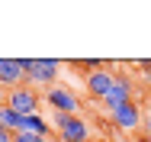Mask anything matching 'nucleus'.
Here are the masks:
<instances>
[{"label":"nucleus","mask_w":151,"mask_h":142,"mask_svg":"<svg viewBox=\"0 0 151 142\" xmlns=\"http://www.w3.org/2000/svg\"><path fill=\"white\" fill-rule=\"evenodd\" d=\"M23 71H26V81L32 87H55L61 74V61L58 58H19Z\"/></svg>","instance_id":"obj_1"},{"label":"nucleus","mask_w":151,"mask_h":142,"mask_svg":"<svg viewBox=\"0 0 151 142\" xmlns=\"http://www.w3.org/2000/svg\"><path fill=\"white\" fill-rule=\"evenodd\" d=\"M55 139L58 142H90V123L74 113H52Z\"/></svg>","instance_id":"obj_2"},{"label":"nucleus","mask_w":151,"mask_h":142,"mask_svg":"<svg viewBox=\"0 0 151 142\" xmlns=\"http://www.w3.org/2000/svg\"><path fill=\"white\" fill-rule=\"evenodd\" d=\"M6 107L16 110L19 116H32V113H39V107H42V94H39V87H32V84H19L13 90H6Z\"/></svg>","instance_id":"obj_3"},{"label":"nucleus","mask_w":151,"mask_h":142,"mask_svg":"<svg viewBox=\"0 0 151 142\" xmlns=\"http://www.w3.org/2000/svg\"><path fill=\"white\" fill-rule=\"evenodd\" d=\"M42 103H48L52 113H74V116H81V97H77L68 84L48 87V90L42 94Z\"/></svg>","instance_id":"obj_4"},{"label":"nucleus","mask_w":151,"mask_h":142,"mask_svg":"<svg viewBox=\"0 0 151 142\" xmlns=\"http://www.w3.org/2000/svg\"><path fill=\"white\" fill-rule=\"evenodd\" d=\"M116 61H109L106 68H100V71H93V74H87L84 78V87H87V94H90L93 100H106V94L113 90V84H116Z\"/></svg>","instance_id":"obj_5"},{"label":"nucleus","mask_w":151,"mask_h":142,"mask_svg":"<svg viewBox=\"0 0 151 142\" xmlns=\"http://www.w3.org/2000/svg\"><path fill=\"white\" fill-rule=\"evenodd\" d=\"M109 123L116 129H122V133H135L142 126V107H138V100H129V103H122L119 110H113Z\"/></svg>","instance_id":"obj_6"},{"label":"nucleus","mask_w":151,"mask_h":142,"mask_svg":"<svg viewBox=\"0 0 151 142\" xmlns=\"http://www.w3.org/2000/svg\"><path fill=\"white\" fill-rule=\"evenodd\" d=\"M129 100H135V84H132V78L129 74H116V84H113V90L106 94V100H103V107L113 113V110H119L122 103H129Z\"/></svg>","instance_id":"obj_7"},{"label":"nucleus","mask_w":151,"mask_h":142,"mask_svg":"<svg viewBox=\"0 0 151 142\" xmlns=\"http://www.w3.org/2000/svg\"><path fill=\"white\" fill-rule=\"evenodd\" d=\"M19 84H29L19 58H3V65H0V87L13 90V87H19Z\"/></svg>","instance_id":"obj_8"},{"label":"nucleus","mask_w":151,"mask_h":142,"mask_svg":"<svg viewBox=\"0 0 151 142\" xmlns=\"http://www.w3.org/2000/svg\"><path fill=\"white\" fill-rule=\"evenodd\" d=\"M23 133L42 136V139H52V136H55V126H52V119H45L42 113H32V116H26V123H23Z\"/></svg>","instance_id":"obj_9"},{"label":"nucleus","mask_w":151,"mask_h":142,"mask_svg":"<svg viewBox=\"0 0 151 142\" xmlns=\"http://www.w3.org/2000/svg\"><path fill=\"white\" fill-rule=\"evenodd\" d=\"M23 123H26V116H19L16 110H10L6 103L0 107V129H6V133L19 136V133H23Z\"/></svg>","instance_id":"obj_10"},{"label":"nucleus","mask_w":151,"mask_h":142,"mask_svg":"<svg viewBox=\"0 0 151 142\" xmlns=\"http://www.w3.org/2000/svg\"><path fill=\"white\" fill-rule=\"evenodd\" d=\"M132 68H135V71H138V74L151 84V58H135V61H132Z\"/></svg>","instance_id":"obj_11"},{"label":"nucleus","mask_w":151,"mask_h":142,"mask_svg":"<svg viewBox=\"0 0 151 142\" xmlns=\"http://www.w3.org/2000/svg\"><path fill=\"white\" fill-rule=\"evenodd\" d=\"M145 139L151 142V110H148V113H145Z\"/></svg>","instance_id":"obj_12"},{"label":"nucleus","mask_w":151,"mask_h":142,"mask_svg":"<svg viewBox=\"0 0 151 142\" xmlns=\"http://www.w3.org/2000/svg\"><path fill=\"white\" fill-rule=\"evenodd\" d=\"M0 142H13V133H6V129H0Z\"/></svg>","instance_id":"obj_13"},{"label":"nucleus","mask_w":151,"mask_h":142,"mask_svg":"<svg viewBox=\"0 0 151 142\" xmlns=\"http://www.w3.org/2000/svg\"><path fill=\"white\" fill-rule=\"evenodd\" d=\"M6 103V87H0V107Z\"/></svg>","instance_id":"obj_14"},{"label":"nucleus","mask_w":151,"mask_h":142,"mask_svg":"<svg viewBox=\"0 0 151 142\" xmlns=\"http://www.w3.org/2000/svg\"><path fill=\"white\" fill-rule=\"evenodd\" d=\"M55 142H58V139H55Z\"/></svg>","instance_id":"obj_15"},{"label":"nucleus","mask_w":151,"mask_h":142,"mask_svg":"<svg viewBox=\"0 0 151 142\" xmlns=\"http://www.w3.org/2000/svg\"><path fill=\"white\" fill-rule=\"evenodd\" d=\"M148 87H151V84H148Z\"/></svg>","instance_id":"obj_16"}]
</instances>
